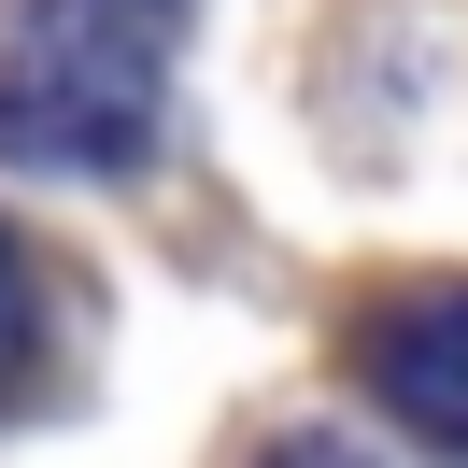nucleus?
Masks as SVG:
<instances>
[{
  "label": "nucleus",
  "instance_id": "obj_1",
  "mask_svg": "<svg viewBox=\"0 0 468 468\" xmlns=\"http://www.w3.org/2000/svg\"><path fill=\"white\" fill-rule=\"evenodd\" d=\"M156 0H43L0 43V156L15 171H128L156 143Z\"/></svg>",
  "mask_w": 468,
  "mask_h": 468
},
{
  "label": "nucleus",
  "instance_id": "obj_2",
  "mask_svg": "<svg viewBox=\"0 0 468 468\" xmlns=\"http://www.w3.org/2000/svg\"><path fill=\"white\" fill-rule=\"evenodd\" d=\"M355 369H369V398L398 411L411 440L468 454V284H411V298H383V313L355 326Z\"/></svg>",
  "mask_w": 468,
  "mask_h": 468
},
{
  "label": "nucleus",
  "instance_id": "obj_3",
  "mask_svg": "<svg viewBox=\"0 0 468 468\" xmlns=\"http://www.w3.org/2000/svg\"><path fill=\"white\" fill-rule=\"evenodd\" d=\"M15 355H29V270H15V241H0V383H15Z\"/></svg>",
  "mask_w": 468,
  "mask_h": 468
},
{
  "label": "nucleus",
  "instance_id": "obj_4",
  "mask_svg": "<svg viewBox=\"0 0 468 468\" xmlns=\"http://www.w3.org/2000/svg\"><path fill=\"white\" fill-rule=\"evenodd\" d=\"M284 468H355V454H341V440H298V454H284Z\"/></svg>",
  "mask_w": 468,
  "mask_h": 468
}]
</instances>
